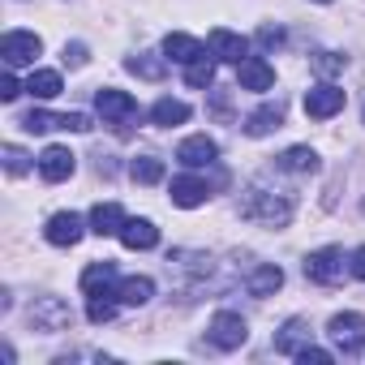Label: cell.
Instances as JSON below:
<instances>
[{"mask_svg":"<svg viewBox=\"0 0 365 365\" xmlns=\"http://www.w3.org/2000/svg\"><path fill=\"white\" fill-rule=\"evenodd\" d=\"M309 344H314V331H309L305 318H288L284 331L275 335V352H284V356H297V352L309 348Z\"/></svg>","mask_w":365,"mask_h":365,"instance_id":"18","label":"cell"},{"mask_svg":"<svg viewBox=\"0 0 365 365\" xmlns=\"http://www.w3.org/2000/svg\"><path fill=\"white\" fill-rule=\"evenodd\" d=\"M258 43H262V48H279V43H284V31H279V26H262V31H258Z\"/></svg>","mask_w":365,"mask_h":365,"instance_id":"36","label":"cell"},{"mask_svg":"<svg viewBox=\"0 0 365 365\" xmlns=\"http://www.w3.org/2000/svg\"><path fill=\"white\" fill-rule=\"evenodd\" d=\"M43 52V39L31 35V31H9L0 39V56H5L9 69H22V65H35V56Z\"/></svg>","mask_w":365,"mask_h":365,"instance_id":"6","label":"cell"},{"mask_svg":"<svg viewBox=\"0 0 365 365\" xmlns=\"http://www.w3.org/2000/svg\"><path fill=\"white\" fill-rule=\"evenodd\" d=\"M129 176L138 180V185H155V180H163V159H155V155H138V159L129 163Z\"/></svg>","mask_w":365,"mask_h":365,"instance_id":"28","label":"cell"},{"mask_svg":"<svg viewBox=\"0 0 365 365\" xmlns=\"http://www.w3.org/2000/svg\"><path fill=\"white\" fill-rule=\"evenodd\" d=\"M318 5H331V0H318Z\"/></svg>","mask_w":365,"mask_h":365,"instance_id":"38","label":"cell"},{"mask_svg":"<svg viewBox=\"0 0 365 365\" xmlns=\"http://www.w3.org/2000/svg\"><path fill=\"white\" fill-rule=\"evenodd\" d=\"M31 327L43 331V335L69 331V327H73V309H69L61 297H35V305H31Z\"/></svg>","mask_w":365,"mask_h":365,"instance_id":"3","label":"cell"},{"mask_svg":"<svg viewBox=\"0 0 365 365\" xmlns=\"http://www.w3.org/2000/svg\"><path fill=\"white\" fill-rule=\"evenodd\" d=\"M22 95V86H18V78H14V69L5 73V78H0V99H5V103H14Z\"/></svg>","mask_w":365,"mask_h":365,"instance_id":"34","label":"cell"},{"mask_svg":"<svg viewBox=\"0 0 365 365\" xmlns=\"http://www.w3.org/2000/svg\"><path fill=\"white\" fill-rule=\"evenodd\" d=\"M279 125H284V103H279V99H275V103H262L258 112L245 116V133H250V138H267V133L279 129Z\"/></svg>","mask_w":365,"mask_h":365,"instance_id":"19","label":"cell"},{"mask_svg":"<svg viewBox=\"0 0 365 365\" xmlns=\"http://www.w3.org/2000/svg\"><path fill=\"white\" fill-rule=\"evenodd\" d=\"M125 69H129V73H138V78H146V82H159V78L168 73V56L138 52V56H129V61H125Z\"/></svg>","mask_w":365,"mask_h":365,"instance_id":"24","label":"cell"},{"mask_svg":"<svg viewBox=\"0 0 365 365\" xmlns=\"http://www.w3.org/2000/svg\"><path fill=\"white\" fill-rule=\"evenodd\" d=\"M344 65H348V56H339V52H318V56H314V69H318L322 78H331V73H339Z\"/></svg>","mask_w":365,"mask_h":365,"instance_id":"32","label":"cell"},{"mask_svg":"<svg viewBox=\"0 0 365 365\" xmlns=\"http://www.w3.org/2000/svg\"><path fill=\"white\" fill-rule=\"evenodd\" d=\"M245 339H250V327H245V318H241V314H232V309H220V314L211 318V344H215V348H224V352H237Z\"/></svg>","mask_w":365,"mask_h":365,"instance_id":"7","label":"cell"},{"mask_svg":"<svg viewBox=\"0 0 365 365\" xmlns=\"http://www.w3.org/2000/svg\"><path fill=\"white\" fill-rule=\"evenodd\" d=\"M65 65L82 69V65H86V43H65Z\"/></svg>","mask_w":365,"mask_h":365,"instance_id":"35","label":"cell"},{"mask_svg":"<svg viewBox=\"0 0 365 365\" xmlns=\"http://www.w3.org/2000/svg\"><path fill=\"white\" fill-rule=\"evenodd\" d=\"M327 335H331V344H335L344 356H356V352L365 348V318H361V314H335V318L327 322Z\"/></svg>","mask_w":365,"mask_h":365,"instance_id":"4","label":"cell"},{"mask_svg":"<svg viewBox=\"0 0 365 365\" xmlns=\"http://www.w3.org/2000/svg\"><path fill=\"white\" fill-rule=\"evenodd\" d=\"M82 232H86V228H82V220H78L73 211H61V215H52V220H48V228H43V237H48L56 250H69V245H78V241H82Z\"/></svg>","mask_w":365,"mask_h":365,"instance_id":"14","label":"cell"},{"mask_svg":"<svg viewBox=\"0 0 365 365\" xmlns=\"http://www.w3.org/2000/svg\"><path fill=\"white\" fill-rule=\"evenodd\" d=\"M150 297H155V279H146V275H129V279L116 284V301L120 305H146Z\"/></svg>","mask_w":365,"mask_h":365,"instance_id":"23","label":"cell"},{"mask_svg":"<svg viewBox=\"0 0 365 365\" xmlns=\"http://www.w3.org/2000/svg\"><path fill=\"white\" fill-rule=\"evenodd\" d=\"M125 220H129V215H125L116 202H99V207L91 211V232H99V237H120Z\"/></svg>","mask_w":365,"mask_h":365,"instance_id":"21","label":"cell"},{"mask_svg":"<svg viewBox=\"0 0 365 365\" xmlns=\"http://www.w3.org/2000/svg\"><path fill=\"white\" fill-rule=\"evenodd\" d=\"M339 108H344V91L331 86V82H322L305 95V116H314V120H331Z\"/></svg>","mask_w":365,"mask_h":365,"instance_id":"10","label":"cell"},{"mask_svg":"<svg viewBox=\"0 0 365 365\" xmlns=\"http://www.w3.org/2000/svg\"><path fill=\"white\" fill-rule=\"evenodd\" d=\"M95 108H99V116H103V120H112V125H125V120H133V116H138L133 95L112 91V86H103V91L95 95Z\"/></svg>","mask_w":365,"mask_h":365,"instance_id":"8","label":"cell"},{"mask_svg":"<svg viewBox=\"0 0 365 365\" xmlns=\"http://www.w3.org/2000/svg\"><path fill=\"white\" fill-rule=\"evenodd\" d=\"M168 190H172V202L185 207V211H190V207H202V202L211 198V185H207L202 176H172Z\"/></svg>","mask_w":365,"mask_h":365,"instance_id":"15","label":"cell"},{"mask_svg":"<svg viewBox=\"0 0 365 365\" xmlns=\"http://www.w3.org/2000/svg\"><path fill=\"white\" fill-rule=\"evenodd\" d=\"M279 288H284V271H279L275 262L254 267V275H250V292H254V297H271V292H279Z\"/></svg>","mask_w":365,"mask_h":365,"instance_id":"25","label":"cell"},{"mask_svg":"<svg viewBox=\"0 0 365 365\" xmlns=\"http://www.w3.org/2000/svg\"><path fill=\"white\" fill-rule=\"evenodd\" d=\"M86 318L91 322H112L116 318V301L112 297H86Z\"/></svg>","mask_w":365,"mask_h":365,"instance_id":"30","label":"cell"},{"mask_svg":"<svg viewBox=\"0 0 365 365\" xmlns=\"http://www.w3.org/2000/svg\"><path fill=\"white\" fill-rule=\"evenodd\" d=\"M348 271H352L356 279H365V245H361V250H352V258H348Z\"/></svg>","mask_w":365,"mask_h":365,"instance_id":"37","label":"cell"},{"mask_svg":"<svg viewBox=\"0 0 365 365\" xmlns=\"http://www.w3.org/2000/svg\"><path fill=\"white\" fill-rule=\"evenodd\" d=\"M120 245H125V250H155V245H159V228H155L150 220H125Z\"/></svg>","mask_w":365,"mask_h":365,"instance_id":"20","label":"cell"},{"mask_svg":"<svg viewBox=\"0 0 365 365\" xmlns=\"http://www.w3.org/2000/svg\"><path fill=\"white\" fill-rule=\"evenodd\" d=\"M22 129L26 133H48V129H73V133H86L91 129V116L86 112H65V116H52L43 108H31L22 116Z\"/></svg>","mask_w":365,"mask_h":365,"instance_id":"5","label":"cell"},{"mask_svg":"<svg viewBox=\"0 0 365 365\" xmlns=\"http://www.w3.org/2000/svg\"><path fill=\"white\" fill-rule=\"evenodd\" d=\"M344 271H348V258H344V250H339V245L314 250V254L305 258V279H309V284L331 288V284H339V279H344Z\"/></svg>","mask_w":365,"mask_h":365,"instance_id":"2","label":"cell"},{"mask_svg":"<svg viewBox=\"0 0 365 365\" xmlns=\"http://www.w3.org/2000/svg\"><path fill=\"white\" fill-rule=\"evenodd\" d=\"M215 155H220V146H215V138H207V133H194V138H185V142L176 146V159L185 163V168H211Z\"/></svg>","mask_w":365,"mask_h":365,"instance_id":"12","label":"cell"},{"mask_svg":"<svg viewBox=\"0 0 365 365\" xmlns=\"http://www.w3.org/2000/svg\"><path fill=\"white\" fill-rule=\"evenodd\" d=\"M150 120H155L159 129L185 125V120H190V103H180V99H159V103L150 108Z\"/></svg>","mask_w":365,"mask_h":365,"instance_id":"26","label":"cell"},{"mask_svg":"<svg viewBox=\"0 0 365 365\" xmlns=\"http://www.w3.org/2000/svg\"><path fill=\"white\" fill-rule=\"evenodd\" d=\"M5 172H9V176H26V172H31V155L18 150V146H5Z\"/></svg>","mask_w":365,"mask_h":365,"instance_id":"31","label":"cell"},{"mask_svg":"<svg viewBox=\"0 0 365 365\" xmlns=\"http://www.w3.org/2000/svg\"><path fill=\"white\" fill-rule=\"evenodd\" d=\"M116 262H91L86 271H82V292L86 297H116Z\"/></svg>","mask_w":365,"mask_h":365,"instance_id":"11","label":"cell"},{"mask_svg":"<svg viewBox=\"0 0 365 365\" xmlns=\"http://www.w3.org/2000/svg\"><path fill=\"white\" fill-rule=\"evenodd\" d=\"M237 86H241V91H258V95H262V91H271V86H275V69H271L262 56H245V61L237 65Z\"/></svg>","mask_w":365,"mask_h":365,"instance_id":"9","label":"cell"},{"mask_svg":"<svg viewBox=\"0 0 365 365\" xmlns=\"http://www.w3.org/2000/svg\"><path fill=\"white\" fill-rule=\"evenodd\" d=\"M26 91H31L35 99H56V95L65 91V82H61L56 69H35V73L26 78Z\"/></svg>","mask_w":365,"mask_h":365,"instance_id":"27","label":"cell"},{"mask_svg":"<svg viewBox=\"0 0 365 365\" xmlns=\"http://www.w3.org/2000/svg\"><path fill=\"white\" fill-rule=\"evenodd\" d=\"M163 56H168V61H176V65H194L198 56H207V43H202V39H194V35L172 31V35L163 39Z\"/></svg>","mask_w":365,"mask_h":365,"instance_id":"16","label":"cell"},{"mask_svg":"<svg viewBox=\"0 0 365 365\" xmlns=\"http://www.w3.org/2000/svg\"><path fill=\"white\" fill-rule=\"evenodd\" d=\"M297 361H301V365H331L335 356H331L327 348H314V344H309V348H301V352H297Z\"/></svg>","mask_w":365,"mask_h":365,"instance_id":"33","label":"cell"},{"mask_svg":"<svg viewBox=\"0 0 365 365\" xmlns=\"http://www.w3.org/2000/svg\"><path fill=\"white\" fill-rule=\"evenodd\" d=\"M241 220L262 224V228H288L292 224V194L254 180V185L245 190V198H241Z\"/></svg>","mask_w":365,"mask_h":365,"instance_id":"1","label":"cell"},{"mask_svg":"<svg viewBox=\"0 0 365 365\" xmlns=\"http://www.w3.org/2000/svg\"><path fill=\"white\" fill-rule=\"evenodd\" d=\"M39 176L52 180V185H56V180H69L73 176V150L69 146H48L39 155Z\"/></svg>","mask_w":365,"mask_h":365,"instance_id":"17","label":"cell"},{"mask_svg":"<svg viewBox=\"0 0 365 365\" xmlns=\"http://www.w3.org/2000/svg\"><path fill=\"white\" fill-rule=\"evenodd\" d=\"M207 48H211V56H215V61H224V65H241V61H245V52H250V43H245L241 35L224 31V26H215V31H211Z\"/></svg>","mask_w":365,"mask_h":365,"instance_id":"13","label":"cell"},{"mask_svg":"<svg viewBox=\"0 0 365 365\" xmlns=\"http://www.w3.org/2000/svg\"><path fill=\"white\" fill-rule=\"evenodd\" d=\"M275 168H284V172H292V176H314V172H318V155H314L309 146H288V150L275 159Z\"/></svg>","mask_w":365,"mask_h":365,"instance_id":"22","label":"cell"},{"mask_svg":"<svg viewBox=\"0 0 365 365\" xmlns=\"http://www.w3.org/2000/svg\"><path fill=\"white\" fill-rule=\"evenodd\" d=\"M185 82H190L194 91H202V86H211V82H215V61H207V56H198L194 65H185Z\"/></svg>","mask_w":365,"mask_h":365,"instance_id":"29","label":"cell"}]
</instances>
